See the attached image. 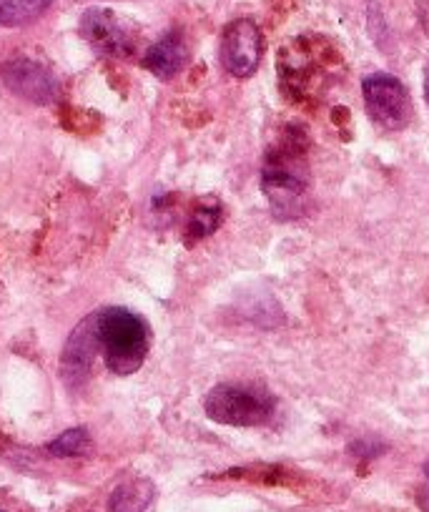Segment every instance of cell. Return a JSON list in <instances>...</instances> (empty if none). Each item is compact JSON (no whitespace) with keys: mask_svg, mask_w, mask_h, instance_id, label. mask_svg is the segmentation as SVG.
I'll return each instance as SVG.
<instances>
[{"mask_svg":"<svg viewBox=\"0 0 429 512\" xmlns=\"http://www.w3.org/2000/svg\"><path fill=\"white\" fill-rule=\"evenodd\" d=\"M98 347L103 352V362L118 377L138 372L149 354V324L138 314L123 307L103 309L96 314Z\"/></svg>","mask_w":429,"mask_h":512,"instance_id":"6da1fadb","label":"cell"},{"mask_svg":"<svg viewBox=\"0 0 429 512\" xmlns=\"http://www.w3.org/2000/svg\"><path fill=\"white\" fill-rule=\"evenodd\" d=\"M261 189L279 219H292L302 211L309 191V169L304 151L297 141L284 139L271 149L261 169Z\"/></svg>","mask_w":429,"mask_h":512,"instance_id":"7a4b0ae2","label":"cell"},{"mask_svg":"<svg viewBox=\"0 0 429 512\" xmlns=\"http://www.w3.org/2000/svg\"><path fill=\"white\" fill-rule=\"evenodd\" d=\"M206 415L214 422L231 427L264 425L276 410V402L269 392L251 387V384L224 382L216 384L204 402Z\"/></svg>","mask_w":429,"mask_h":512,"instance_id":"3957f363","label":"cell"},{"mask_svg":"<svg viewBox=\"0 0 429 512\" xmlns=\"http://www.w3.org/2000/svg\"><path fill=\"white\" fill-rule=\"evenodd\" d=\"M364 106L369 118L384 131H402L412 118V101L409 91L399 78L389 73H372L362 81Z\"/></svg>","mask_w":429,"mask_h":512,"instance_id":"277c9868","label":"cell"},{"mask_svg":"<svg viewBox=\"0 0 429 512\" xmlns=\"http://www.w3.org/2000/svg\"><path fill=\"white\" fill-rule=\"evenodd\" d=\"M261 51H264V41H261V31L254 21L249 18H239L231 21L221 33L219 58L224 71H229L236 78L254 76L256 68L261 63Z\"/></svg>","mask_w":429,"mask_h":512,"instance_id":"5b68a950","label":"cell"},{"mask_svg":"<svg viewBox=\"0 0 429 512\" xmlns=\"http://www.w3.org/2000/svg\"><path fill=\"white\" fill-rule=\"evenodd\" d=\"M81 33L91 43L93 51H98L101 56L126 58L133 53L136 36H133L131 26L108 8H91L83 13Z\"/></svg>","mask_w":429,"mask_h":512,"instance_id":"8992f818","label":"cell"},{"mask_svg":"<svg viewBox=\"0 0 429 512\" xmlns=\"http://www.w3.org/2000/svg\"><path fill=\"white\" fill-rule=\"evenodd\" d=\"M0 78L8 86V91L26 98V101L38 103V106L53 103L58 98V91H61L56 76L38 61H31V58L8 61L6 66L0 68Z\"/></svg>","mask_w":429,"mask_h":512,"instance_id":"52a82bcc","label":"cell"},{"mask_svg":"<svg viewBox=\"0 0 429 512\" xmlns=\"http://www.w3.org/2000/svg\"><path fill=\"white\" fill-rule=\"evenodd\" d=\"M98 334H96V314H91L88 319H83L73 334L68 337L66 349H63L61 357V372L63 379L68 384H73L76 379H83L91 372L93 357L98 352Z\"/></svg>","mask_w":429,"mask_h":512,"instance_id":"ba28073f","label":"cell"},{"mask_svg":"<svg viewBox=\"0 0 429 512\" xmlns=\"http://www.w3.org/2000/svg\"><path fill=\"white\" fill-rule=\"evenodd\" d=\"M186 58H189V48H186L181 33H166L161 41H156L154 46L146 51L143 56V68H149L154 76L159 78H174L181 68L186 66Z\"/></svg>","mask_w":429,"mask_h":512,"instance_id":"9c48e42d","label":"cell"},{"mask_svg":"<svg viewBox=\"0 0 429 512\" xmlns=\"http://www.w3.org/2000/svg\"><path fill=\"white\" fill-rule=\"evenodd\" d=\"M154 500V485L146 477L121 482L108 497V512H146Z\"/></svg>","mask_w":429,"mask_h":512,"instance_id":"30bf717a","label":"cell"},{"mask_svg":"<svg viewBox=\"0 0 429 512\" xmlns=\"http://www.w3.org/2000/svg\"><path fill=\"white\" fill-rule=\"evenodd\" d=\"M51 0H0V28H21L38 21Z\"/></svg>","mask_w":429,"mask_h":512,"instance_id":"8fae6325","label":"cell"},{"mask_svg":"<svg viewBox=\"0 0 429 512\" xmlns=\"http://www.w3.org/2000/svg\"><path fill=\"white\" fill-rule=\"evenodd\" d=\"M88 450H91V437H88V432L83 427L66 430L48 445V452L53 457H81Z\"/></svg>","mask_w":429,"mask_h":512,"instance_id":"7c38bea8","label":"cell"},{"mask_svg":"<svg viewBox=\"0 0 429 512\" xmlns=\"http://www.w3.org/2000/svg\"><path fill=\"white\" fill-rule=\"evenodd\" d=\"M221 224V211L216 206H209V209H201L191 216L189 221V236L194 239H204V236L214 234L216 226Z\"/></svg>","mask_w":429,"mask_h":512,"instance_id":"4fadbf2b","label":"cell"},{"mask_svg":"<svg viewBox=\"0 0 429 512\" xmlns=\"http://www.w3.org/2000/svg\"><path fill=\"white\" fill-rule=\"evenodd\" d=\"M352 452L362 457H377L379 452H384V445H379V442L374 440H359L352 445Z\"/></svg>","mask_w":429,"mask_h":512,"instance_id":"5bb4252c","label":"cell"},{"mask_svg":"<svg viewBox=\"0 0 429 512\" xmlns=\"http://www.w3.org/2000/svg\"><path fill=\"white\" fill-rule=\"evenodd\" d=\"M417 502H419V507H422L424 512H429V485H427V487H422V490H419Z\"/></svg>","mask_w":429,"mask_h":512,"instance_id":"9a60e30c","label":"cell"},{"mask_svg":"<svg viewBox=\"0 0 429 512\" xmlns=\"http://www.w3.org/2000/svg\"><path fill=\"white\" fill-rule=\"evenodd\" d=\"M424 98H427V103H429V66H427V71H424Z\"/></svg>","mask_w":429,"mask_h":512,"instance_id":"2e32d148","label":"cell"},{"mask_svg":"<svg viewBox=\"0 0 429 512\" xmlns=\"http://www.w3.org/2000/svg\"><path fill=\"white\" fill-rule=\"evenodd\" d=\"M424 475H427V477H429V460H427V462H424Z\"/></svg>","mask_w":429,"mask_h":512,"instance_id":"e0dca14e","label":"cell"},{"mask_svg":"<svg viewBox=\"0 0 429 512\" xmlns=\"http://www.w3.org/2000/svg\"><path fill=\"white\" fill-rule=\"evenodd\" d=\"M0 512H3V510H0Z\"/></svg>","mask_w":429,"mask_h":512,"instance_id":"ac0fdd59","label":"cell"}]
</instances>
